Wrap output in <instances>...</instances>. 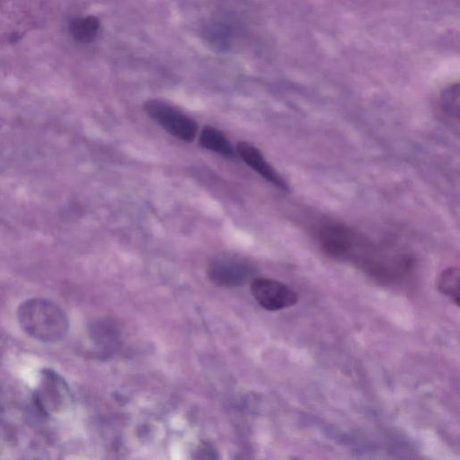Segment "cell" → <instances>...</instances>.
<instances>
[{
	"label": "cell",
	"instance_id": "6da1fadb",
	"mask_svg": "<svg viewBox=\"0 0 460 460\" xmlns=\"http://www.w3.org/2000/svg\"><path fill=\"white\" fill-rule=\"evenodd\" d=\"M17 318L24 332L42 342L58 341L68 330L64 311L55 303L43 298L23 302L18 308Z\"/></svg>",
	"mask_w": 460,
	"mask_h": 460
},
{
	"label": "cell",
	"instance_id": "7a4b0ae2",
	"mask_svg": "<svg viewBox=\"0 0 460 460\" xmlns=\"http://www.w3.org/2000/svg\"><path fill=\"white\" fill-rule=\"evenodd\" d=\"M147 115L168 134L183 142H192L198 133V123L171 104L156 99L144 103Z\"/></svg>",
	"mask_w": 460,
	"mask_h": 460
},
{
	"label": "cell",
	"instance_id": "3957f363",
	"mask_svg": "<svg viewBox=\"0 0 460 460\" xmlns=\"http://www.w3.org/2000/svg\"><path fill=\"white\" fill-rule=\"evenodd\" d=\"M29 0H0V41L14 42L36 24Z\"/></svg>",
	"mask_w": 460,
	"mask_h": 460
},
{
	"label": "cell",
	"instance_id": "277c9868",
	"mask_svg": "<svg viewBox=\"0 0 460 460\" xmlns=\"http://www.w3.org/2000/svg\"><path fill=\"white\" fill-rule=\"evenodd\" d=\"M255 272L253 265L246 259L234 254H219L210 260L207 275L215 284L224 288L244 285Z\"/></svg>",
	"mask_w": 460,
	"mask_h": 460
},
{
	"label": "cell",
	"instance_id": "5b68a950",
	"mask_svg": "<svg viewBox=\"0 0 460 460\" xmlns=\"http://www.w3.org/2000/svg\"><path fill=\"white\" fill-rule=\"evenodd\" d=\"M251 292L255 300L270 311L291 307L298 301L296 292L284 283L269 278L252 279Z\"/></svg>",
	"mask_w": 460,
	"mask_h": 460
},
{
	"label": "cell",
	"instance_id": "8992f818",
	"mask_svg": "<svg viewBox=\"0 0 460 460\" xmlns=\"http://www.w3.org/2000/svg\"><path fill=\"white\" fill-rule=\"evenodd\" d=\"M355 229L339 223H328L321 226L317 238L321 249L335 258H348L358 235Z\"/></svg>",
	"mask_w": 460,
	"mask_h": 460
},
{
	"label": "cell",
	"instance_id": "52a82bcc",
	"mask_svg": "<svg viewBox=\"0 0 460 460\" xmlns=\"http://www.w3.org/2000/svg\"><path fill=\"white\" fill-rule=\"evenodd\" d=\"M38 398L44 411L58 413L66 407L69 394L63 380L56 374L48 372L42 375Z\"/></svg>",
	"mask_w": 460,
	"mask_h": 460
},
{
	"label": "cell",
	"instance_id": "ba28073f",
	"mask_svg": "<svg viewBox=\"0 0 460 460\" xmlns=\"http://www.w3.org/2000/svg\"><path fill=\"white\" fill-rule=\"evenodd\" d=\"M236 151L241 159L262 178L281 190H288L284 179L267 162L256 146L249 142L240 141L237 143Z\"/></svg>",
	"mask_w": 460,
	"mask_h": 460
},
{
	"label": "cell",
	"instance_id": "9c48e42d",
	"mask_svg": "<svg viewBox=\"0 0 460 460\" xmlns=\"http://www.w3.org/2000/svg\"><path fill=\"white\" fill-rule=\"evenodd\" d=\"M199 145L224 156H233V146L223 132L212 126H205L199 136Z\"/></svg>",
	"mask_w": 460,
	"mask_h": 460
},
{
	"label": "cell",
	"instance_id": "30bf717a",
	"mask_svg": "<svg viewBox=\"0 0 460 460\" xmlns=\"http://www.w3.org/2000/svg\"><path fill=\"white\" fill-rule=\"evenodd\" d=\"M459 84L452 83L447 85L439 95V109L441 113L453 125H459Z\"/></svg>",
	"mask_w": 460,
	"mask_h": 460
},
{
	"label": "cell",
	"instance_id": "8fae6325",
	"mask_svg": "<svg viewBox=\"0 0 460 460\" xmlns=\"http://www.w3.org/2000/svg\"><path fill=\"white\" fill-rule=\"evenodd\" d=\"M100 28L98 18L93 15L75 18L69 24L73 39L80 43H89L97 36Z\"/></svg>",
	"mask_w": 460,
	"mask_h": 460
},
{
	"label": "cell",
	"instance_id": "7c38bea8",
	"mask_svg": "<svg viewBox=\"0 0 460 460\" xmlns=\"http://www.w3.org/2000/svg\"><path fill=\"white\" fill-rule=\"evenodd\" d=\"M459 270L449 267L441 271L436 281L438 291L447 296L456 306H459Z\"/></svg>",
	"mask_w": 460,
	"mask_h": 460
}]
</instances>
